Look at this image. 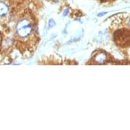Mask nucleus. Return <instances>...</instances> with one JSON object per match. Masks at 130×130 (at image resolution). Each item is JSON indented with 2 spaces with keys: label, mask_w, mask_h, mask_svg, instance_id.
Segmentation results:
<instances>
[{
  "label": "nucleus",
  "mask_w": 130,
  "mask_h": 130,
  "mask_svg": "<svg viewBox=\"0 0 130 130\" xmlns=\"http://www.w3.org/2000/svg\"><path fill=\"white\" fill-rule=\"evenodd\" d=\"M114 39L118 44L127 46L130 45V31L125 29L118 30L114 35Z\"/></svg>",
  "instance_id": "1"
},
{
  "label": "nucleus",
  "mask_w": 130,
  "mask_h": 130,
  "mask_svg": "<svg viewBox=\"0 0 130 130\" xmlns=\"http://www.w3.org/2000/svg\"><path fill=\"white\" fill-rule=\"evenodd\" d=\"M32 26L29 21L23 19L19 22L17 25V33L21 38H26L29 36L32 32Z\"/></svg>",
  "instance_id": "2"
},
{
  "label": "nucleus",
  "mask_w": 130,
  "mask_h": 130,
  "mask_svg": "<svg viewBox=\"0 0 130 130\" xmlns=\"http://www.w3.org/2000/svg\"><path fill=\"white\" fill-rule=\"evenodd\" d=\"M94 60H95V61L98 62V63H104L106 61L107 56L104 53L100 52V53L97 54L96 55H95Z\"/></svg>",
  "instance_id": "3"
},
{
  "label": "nucleus",
  "mask_w": 130,
  "mask_h": 130,
  "mask_svg": "<svg viewBox=\"0 0 130 130\" xmlns=\"http://www.w3.org/2000/svg\"><path fill=\"white\" fill-rule=\"evenodd\" d=\"M9 8L4 2H0V16H5L8 12Z\"/></svg>",
  "instance_id": "4"
},
{
  "label": "nucleus",
  "mask_w": 130,
  "mask_h": 130,
  "mask_svg": "<svg viewBox=\"0 0 130 130\" xmlns=\"http://www.w3.org/2000/svg\"><path fill=\"white\" fill-rule=\"evenodd\" d=\"M55 25V22L54 21L53 19H51L49 21V23H48V28L53 27Z\"/></svg>",
  "instance_id": "5"
},
{
  "label": "nucleus",
  "mask_w": 130,
  "mask_h": 130,
  "mask_svg": "<svg viewBox=\"0 0 130 130\" xmlns=\"http://www.w3.org/2000/svg\"><path fill=\"white\" fill-rule=\"evenodd\" d=\"M100 1L102 2H106L107 0H100Z\"/></svg>",
  "instance_id": "6"
},
{
  "label": "nucleus",
  "mask_w": 130,
  "mask_h": 130,
  "mask_svg": "<svg viewBox=\"0 0 130 130\" xmlns=\"http://www.w3.org/2000/svg\"><path fill=\"white\" fill-rule=\"evenodd\" d=\"M1 40H1V37H0V44H1Z\"/></svg>",
  "instance_id": "7"
},
{
  "label": "nucleus",
  "mask_w": 130,
  "mask_h": 130,
  "mask_svg": "<svg viewBox=\"0 0 130 130\" xmlns=\"http://www.w3.org/2000/svg\"><path fill=\"white\" fill-rule=\"evenodd\" d=\"M129 25H130V21H129Z\"/></svg>",
  "instance_id": "8"
}]
</instances>
